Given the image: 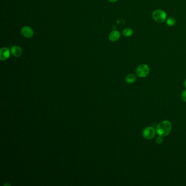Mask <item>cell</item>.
<instances>
[{"mask_svg": "<svg viewBox=\"0 0 186 186\" xmlns=\"http://www.w3.org/2000/svg\"><path fill=\"white\" fill-rule=\"evenodd\" d=\"M171 129L172 124L171 122L169 121L165 120L163 121L157 125L156 128V131L157 134L159 136L164 137H167L170 133Z\"/></svg>", "mask_w": 186, "mask_h": 186, "instance_id": "6da1fadb", "label": "cell"}, {"mask_svg": "<svg viewBox=\"0 0 186 186\" xmlns=\"http://www.w3.org/2000/svg\"><path fill=\"white\" fill-rule=\"evenodd\" d=\"M152 18L156 22L163 23L167 19V14L162 9H156L152 13Z\"/></svg>", "mask_w": 186, "mask_h": 186, "instance_id": "7a4b0ae2", "label": "cell"}, {"mask_svg": "<svg viewBox=\"0 0 186 186\" xmlns=\"http://www.w3.org/2000/svg\"><path fill=\"white\" fill-rule=\"evenodd\" d=\"M136 74L140 78L146 77L150 73V68L146 64L139 65L136 69Z\"/></svg>", "mask_w": 186, "mask_h": 186, "instance_id": "3957f363", "label": "cell"}, {"mask_svg": "<svg viewBox=\"0 0 186 186\" xmlns=\"http://www.w3.org/2000/svg\"><path fill=\"white\" fill-rule=\"evenodd\" d=\"M156 133V129L152 127H147L144 129L142 132V135L145 139L151 140L155 138Z\"/></svg>", "mask_w": 186, "mask_h": 186, "instance_id": "277c9868", "label": "cell"}, {"mask_svg": "<svg viewBox=\"0 0 186 186\" xmlns=\"http://www.w3.org/2000/svg\"><path fill=\"white\" fill-rule=\"evenodd\" d=\"M21 34L24 37L30 38L34 36V31L30 26H24L21 30Z\"/></svg>", "mask_w": 186, "mask_h": 186, "instance_id": "5b68a950", "label": "cell"}, {"mask_svg": "<svg viewBox=\"0 0 186 186\" xmlns=\"http://www.w3.org/2000/svg\"><path fill=\"white\" fill-rule=\"evenodd\" d=\"M11 52L9 49L6 48L4 47L1 48L0 50V60L2 61H5L7 60L10 57Z\"/></svg>", "mask_w": 186, "mask_h": 186, "instance_id": "8992f818", "label": "cell"}, {"mask_svg": "<svg viewBox=\"0 0 186 186\" xmlns=\"http://www.w3.org/2000/svg\"><path fill=\"white\" fill-rule=\"evenodd\" d=\"M121 37V34L119 31L115 30L112 31L110 32V34L109 36V40L112 42L117 41Z\"/></svg>", "mask_w": 186, "mask_h": 186, "instance_id": "52a82bcc", "label": "cell"}, {"mask_svg": "<svg viewBox=\"0 0 186 186\" xmlns=\"http://www.w3.org/2000/svg\"><path fill=\"white\" fill-rule=\"evenodd\" d=\"M11 52V54L16 57H19L20 56H21L22 54V49L17 45L12 46Z\"/></svg>", "mask_w": 186, "mask_h": 186, "instance_id": "ba28073f", "label": "cell"}, {"mask_svg": "<svg viewBox=\"0 0 186 186\" xmlns=\"http://www.w3.org/2000/svg\"><path fill=\"white\" fill-rule=\"evenodd\" d=\"M137 80V77L134 74H129L126 77L125 80L128 84H132L135 82Z\"/></svg>", "mask_w": 186, "mask_h": 186, "instance_id": "9c48e42d", "label": "cell"}, {"mask_svg": "<svg viewBox=\"0 0 186 186\" xmlns=\"http://www.w3.org/2000/svg\"><path fill=\"white\" fill-rule=\"evenodd\" d=\"M122 34L124 37H130L133 34V30L130 28L127 27L123 30Z\"/></svg>", "mask_w": 186, "mask_h": 186, "instance_id": "30bf717a", "label": "cell"}, {"mask_svg": "<svg viewBox=\"0 0 186 186\" xmlns=\"http://www.w3.org/2000/svg\"><path fill=\"white\" fill-rule=\"evenodd\" d=\"M166 23H167V26H174L176 24V20L174 18L169 17L166 20Z\"/></svg>", "mask_w": 186, "mask_h": 186, "instance_id": "8fae6325", "label": "cell"}, {"mask_svg": "<svg viewBox=\"0 0 186 186\" xmlns=\"http://www.w3.org/2000/svg\"><path fill=\"white\" fill-rule=\"evenodd\" d=\"M163 141H164L163 138L162 137H160V136H159L158 138H157L156 140L157 144H158V145L162 144L163 143Z\"/></svg>", "mask_w": 186, "mask_h": 186, "instance_id": "7c38bea8", "label": "cell"}, {"mask_svg": "<svg viewBox=\"0 0 186 186\" xmlns=\"http://www.w3.org/2000/svg\"><path fill=\"white\" fill-rule=\"evenodd\" d=\"M181 98L183 101L185 102H186V89H185L181 93Z\"/></svg>", "mask_w": 186, "mask_h": 186, "instance_id": "4fadbf2b", "label": "cell"}, {"mask_svg": "<svg viewBox=\"0 0 186 186\" xmlns=\"http://www.w3.org/2000/svg\"><path fill=\"white\" fill-rule=\"evenodd\" d=\"M108 1L112 3H115L116 2H117L118 0H108Z\"/></svg>", "mask_w": 186, "mask_h": 186, "instance_id": "5bb4252c", "label": "cell"}, {"mask_svg": "<svg viewBox=\"0 0 186 186\" xmlns=\"http://www.w3.org/2000/svg\"><path fill=\"white\" fill-rule=\"evenodd\" d=\"M183 85L185 86V87L186 88V79L184 81V82H183Z\"/></svg>", "mask_w": 186, "mask_h": 186, "instance_id": "9a60e30c", "label": "cell"}]
</instances>
